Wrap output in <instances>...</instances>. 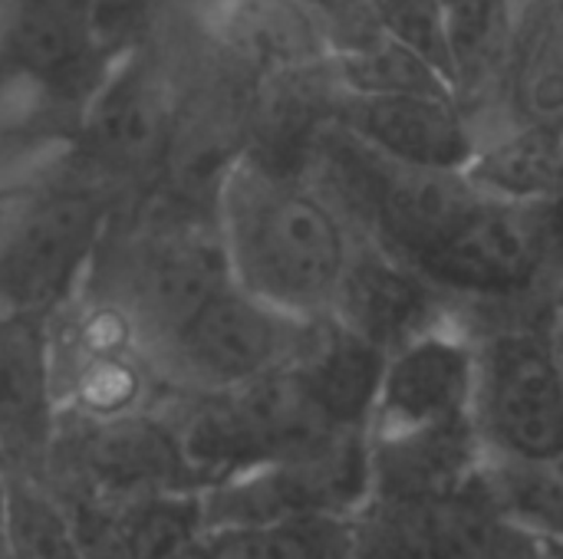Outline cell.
Here are the masks:
<instances>
[{
  "label": "cell",
  "instance_id": "cell-1",
  "mask_svg": "<svg viewBox=\"0 0 563 559\" xmlns=\"http://www.w3.org/2000/svg\"><path fill=\"white\" fill-rule=\"evenodd\" d=\"M214 217L238 287L297 320L336 310L363 241L327 188L241 152L214 185Z\"/></svg>",
  "mask_w": 563,
  "mask_h": 559
},
{
  "label": "cell",
  "instance_id": "cell-2",
  "mask_svg": "<svg viewBox=\"0 0 563 559\" xmlns=\"http://www.w3.org/2000/svg\"><path fill=\"white\" fill-rule=\"evenodd\" d=\"M119 59L89 0H0V155L69 152Z\"/></svg>",
  "mask_w": 563,
  "mask_h": 559
},
{
  "label": "cell",
  "instance_id": "cell-3",
  "mask_svg": "<svg viewBox=\"0 0 563 559\" xmlns=\"http://www.w3.org/2000/svg\"><path fill=\"white\" fill-rule=\"evenodd\" d=\"M115 194L69 175L0 201V316H43L76 300L96 267Z\"/></svg>",
  "mask_w": 563,
  "mask_h": 559
},
{
  "label": "cell",
  "instance_id": "cell-4",
  "mask_svg": "<svg viewBox=\"0 0 563 559\" xmlns=\"http://www.w3.org/2000/svg\"><path fill=\"white\" fill-rule=\"evenodd\" d=\"M551 320L475 329V425L488 461L563 468V356Z\"/></svg>",
  "mask_w": 563,
  "mask_h": 559
},
{
  "label": "cell",
  "instance_id": "cell-5",
  "mask_svg": "<svg viewBox=\"0 0 563 559\" xmlns=\"http://www.w3.org/2000/svg\"><path fill=\"white\" fill-rule=\"evenodd\" d=\"M310 320H297L244 287L221 283L181 323L148 346V359L178 395H211L247 385L297 362Z\"/></svg>",
  "mask_w": 563,
  "mask_h": 559
},
{
  "label": "cell",
  "instance_id": "cell-6",
  "mask_svg": "<svg viewBox=\"0 0 563 559\" xmlns=\"http://www.w3.org/2000/svg\"><path fill=\"white\" fill-rule=\"evenodd\" d=\"M49 362L59 418L115 422L165 395L135 323L89 290L49 316Z\"/></svg>",
  "mask_w": 563,
  "mask_h": 559
},
{
  "label": "cell",
  "instance_id": "cell-7",
  "mask_svg": "<svg viewBox=\"0 0 563 559\" xmlns=\"http://www.w3.org/2000/svg\"><path fill=\"white\" fill-rule=\"evenodd\" d=\"M43 474L66 501L122 511L135 501L175 491H201L181 441L155 405L115 422L59 418Z\"/></svg>",
  "mask_w": 563,
  "mask_h": 559
},
{
  "label": "cell",
  "instance_id": "cell-8",
  "mask_svg": "<svg viewBox=\"0 0 563 559\" xmlns=\"http://www.w3.org/2000/svg\"><path fill=\"white\" fill-rule=\"evenodd\" d=\"M485 468L452 491L373 497L353 517V559H541V540L501 511Z\"/></svg>",
  "mask_w": 563,
  "mask_h": 559
},
{
  "label": "cell",
  "instance_id": "cell-9",
  "mask_svg": "<svg viewBox=\"0 0 563 559\" xmlns=\"http://www.w3.org/2000/svg\"><path fill=\"white\" fill-rule=\"evenodd\" d=\"M369 497V428H336L300 455L201 488V511L208 527H261L300 514L356 517Z\"/></svg>",
  "mask_w": 563,
  "mask_h": 559
},
{
  "label": "cell",
  "instance_id": "cell-10",
  "mask_svg": "<svg viewBox=\"0 0 563 559\" xmlns=\"http://www.w3.org/2000/svg\"><path fill=\"white\" fill-rule=\"evenodd\" d=\"M416 270L455 297H525L554 270L551 211L548 204H515L482 194Z\"/></svg>",
  "mask_w": 563,
  "mask_h": 559
},
{
  "label": "cell",
  "instance_id": "cell-11",
  "mask_svg": "<svg viewBox=\"0 0 563 559\" xmlns=\"http://www.w3.org/2000/svg\"><path fill=\"white\" fill-rule=\"evenodd\" d=\"M475 392L478 336L468 320L445 313L386 353L369 435L393 438L475 422Z\"/></svg>",
  "mask_w": 563,
  "mask_h": 559
},
{
  "label": "cell",
  "instance_id": "cell-12",
  "mask_svg": "<svg viewBox=\"0 0 563 559\" xmlns=\"http://www.w3.org/2000/svg\"><path fill=\"white\" fill-rule=\"evenodd\" d=\"M172 102L139 46L125 53L99 86L66 155L79 175L115 194V188L129 181L158 175L172 158Z\"/></svg>",
  "mask_w": 563,
  "mask_h": 559
},
{
  "label": "cell",
  "instance_id": "cell-13",
  "mask_svg": "<svg viewBox=\"0 0 563 559\" xmlns=\"http://www.w3.org/2000/svg\"><path fill=\"white\" fill-rule=\"evenodd\" d=\"M353 148L363 161V194L369 201L379 244L412 267L482 201V191L459 168L399 165L363 148L360 142H353Z\"/></svg>",
  "mask_w": 563,
  "mask_h": 559
},
{
  "label": "cell",
  "instance_id": "cell-14",
  "mask_svg": "<svg viewBox=\"0 0 563 559\" xmlns=\"http://www.w3.org/2000/svg\"><path fill=\"white\" fill-rule=\"evenodd\" d=\"M336 122L363 148L419 168H459L472 161L478 132L459 96H340Z\"/></svg>",
  "mask_w": 563,
  "mask_h": 559
},
{
  "label": "cell",
  "instance_id": "cell-15",
  "mask_svg": "<svg viewBox=\"0 0 563 559\" xmlns=\"http://www.w3.org/2000/svg\"><path fill=\"white\" fill-rule=\"evenodd\" d=\"M49 320L0 316V445L23 468H43L56 435Z\"/></svg>",
  "mask_w": 563,
  "mask_h": 559
},
{
  "label": "cell",
  "instance_id": "cell-16",
  "mask_svg": "<svg viewBox=\"0 0 563 559\" xmlns=\"http://www.w3.org/2000/svg\"><path fill=\"white\" fill-rule=\"evenodd\" d=\"M383 366L386 349L336 313L310 320L307 343L297 356V369L340 428H369Z\"/></svg>",
  "mask_w": 563,
  "mask_h": 559
},
{
  "label": "cell",
  "instance_id": "cell-17",
  "mask_svg": "<svg viewBox=\"0 0 563 559\" xmlns=\"http://www.w3.org/2000/svg\"><path fill=\"white\" fill-rule=\"evenodd\" d=\"M369 455L373 497H422L452 491L488 465V451L475 422L393 438L369 435Z\"/></svg>",
  "mask_w": 563,
  "mask_h": 559
},
{
  "label": "cell",
  "instance_id": "cell-18",
  "mask_svg": "<svg viewBox=\"0 0 563 559\" xmlns=\"http://www.w3.org/2000/svg\"><path fill=\"white\" fill-rule=\"evenodd\" d=\"M468 181L498 201L548 204L563 185V122L511 119L501 132L478 138Z\"/></svg>",
  "mask_w": 563,
  "mask_h": 559
},
{
  "label": "cell",
  "instance_id": "cell-19",
  "mask_svg": "<svg viewBox=\"0 0 563 559\" xmlns=\"http://www.w3.org/2000/svg\"><path fill=\"white\" fill-rule=\"evenodd\" d=\"M501 72L515 119L563 122V0L511 7Z\"/></svg>",
  "mask_w": 563,
  "mask_h": 559
},
{
  "label": "cell",
  "instance_id": "cell-20",
  "mask_svg": "<svg viewBox=\"0 0 563 559\" xmlns=\"http://www.w3.org/2000/svg\"><path fill=\"white\" fill-rule=\"evenodd\" d=\"M214 20L231 49L264 72H310L330 59V36L300 0H228Z\"/></svg>",
  "mask_w": 563,
  "mask_h": 559
},
{
  "label": "cell",
  "instance_id": "cell-21",
  "mask_svg": "<svg viewBox=\"0 0 563 559\" xmlns=\"http://www.w3.org/2000/svg\"><path fill=\"white\" fill-rule=\"evenodd\" d=\"M353 517L300 514L261 527H208L195 559H353Z\"/></svg>",
  "mask_w": 563,
  "mask_h": 559
},
{
  "label": "cell",
  "instance_id": "cell-22",
  "mask_svg": "<svg viewBox=\"0 0 563 559\" xmlns=\"http://www.w3.org/2000/svg\"><path fill=\"white\" fill-rule=\"evenodd\" d=\"M0 540L10 559H82L76 514L43 468L13 465Z\"/></svg>",
  "mask_w": 563,
  "mask_h": 559
},
{
  "label": "cell",
  "instance_id": "cell-23",
  "mask_svg": "<svg viewBox=\"0 0 563 559\" xmlns=\"http://www.w3.org/2000/svg\"><path fill=\"white\" fill-rule=\"evenodd\" d=\"M323 69L346 96H459L455 82L442 69H435L426 56L383 30V23L366 40L330 53Z\"/></svg>",
  "mask_w": 563,
  "mask_h": 559
},
{
  "label": "cell",
  "instance_id": "cell-24",
  "mask_svg": "<svg viewBox=\"0 0 563 559\" xmlns=\"http://www.w3.org/2000/svg\"><path fill=\"white\" fill-rule=\"evenodd\" d=\"M135 559H195L208 530L201 491H175L135 501L119 511Z\"/></svg>",
  "mask_w": 563,
  "mask_h": 559
},
{
  "label": "cell",
  "instance_id": "cell-25",
  "mask_svg": "<svg viewBox=\"0 0 563 559\" xmlns=\"http://www.w3.org/2000/svg\"><path fill=\"white\" fill-rule=\"evenodd\" d=\"M376 13H379L383 30H389L396 40H402L419 56H426L459 89L449 16H445L442 0H376Z\"/></svg>",
  "mask_w": 563,
  "mask_h": 559
},
{
  "label": "cell",
  "instance_id": "cell-26",
  "mask_svg": "<svg viewBox=\"0 0 563 559\" xmlns=\"http://www.w3.org/2000/svg\"><path fill=\"white\" fill-rule=\"evenodd\" d=\"M327 30L330 53L346 49L379 30L376 0H300Z\"/></svg>",
  "mask_w": 563,
  "mask_h": 559
},
{
  "label": "cell",
  "instance_id": "cell-27",
  "mask_svg": "<svg viewBox=\"0 0 563 559\" xmlns=\"http://www.w3.org/2000/svg\"><path fill=\"white\" fill-rule=\"evenodd\" d=\"M69 507L76 514L82 559H135V550L119 521V511L86 501H69Z\"/></svg>",
  "mask_w": 563,
  "mask_h": 559
},
{
  "label": "cell",
  "instance_id": "cell-28",
  "mask_svg": "<svg viewBox=\"0 0 563 559\" xmlns=\"http://www.w3.org/2000/svg\"><path fill=\"white\" fill-rule=\"evenodd\" d=\"M89 3L102 23L106 40L112 43V49L119 56L142 46L145 30H148L155 7H158V0H89Z\"/></svg>",
  "mask_w": 563,
  "mask_h": 559
},
{
  "label": "cell",
  "instance_id": "cell-29",
  "mask_svg": "<svg viewBox=\"0 0 563 559\" xmlns=\"http://www.w3.org/2000/svg\"><path fill=\"white\" fill-rule=\"evenodd\" d=\"M13 455L0 445V527H3V514H7V497H10V478H13Z\"/></svg>",
  "mask_w": 563,
  "mask_h": 559
},
{
  "label": "cell",
  "instance_id": "cell-30",
  "mask_svg": "<svg viewBox=\"0 0 563 559\" xmlns=\"http://www.w3.org/2000/svg\"><path fill=\"white\" fill-rule=\"evenodd\" d=\"M551 326H554V339H558V349H561L563 356V306L554 310V320H551Z\"/></svg>",
  "mask_w": 563,
  "mask_h": 559
},
{
  "label": "cell",
  "instance_id": "cell-31",
  "mask_svg": "<svg viewBox=\"0 0 563 559\" xmlns=\"http://www.w3.org/2000/svg\"><path fill=\"white\" fill-rule=\"evenodd\" d=\"M195 3H198V7H205V10H208V13L214 16V13H218V10H221V7H224L228 0H195Z\"/></svg>",
  "mask_w": 563,
  "mask_h": 559
},
{
  "label": "cell",
  "instance_id": "cell-32",
  "mask_svg": "<svg viewBox=\"0 0 563 559\" xmlns=\"http://www.w3.org/2000/svg\"><path fill=\"white\" fill-rule=\"evenodd\" d=\"M0 559H10L7 557V547H3V540H0Z\"/></svg>",
  "mask_w": 563,
  "mask_h": 559
}]
</instances>
